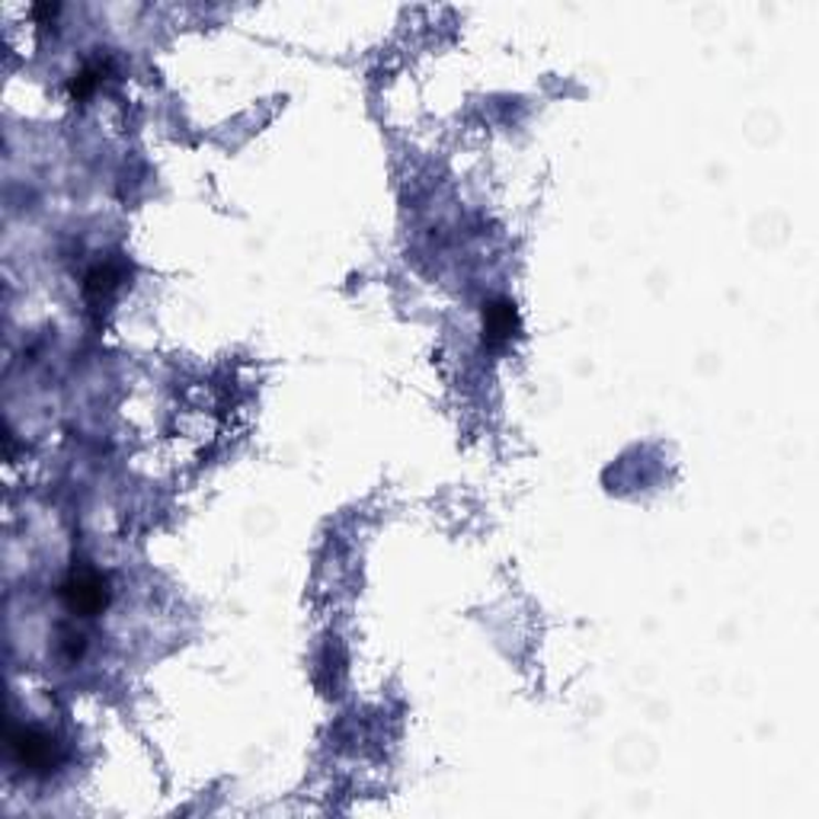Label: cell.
<instances>
[{
    "label": "cell",
    "mask_w": 819,
    "mask_h": 819,
    "mask_svg": "<svg viewBox=\"0 0 819 819\" xmlns=\"http://www.w3.org/2000/svg\"><path fill=\"white\" fill-rule=\"evenodd\" d=\"M7 753H10V762L30 778H49L62 765L58 740L52 733L39 730V726H10Z\"/></svg>",
    "instance_id": "6da1fadb"
},
{
    "label": "cell",
    "mask_w": 819,
    "mask_h": 819,
    "mask_svg": "<svg viewBox=\"0 0 819 819\" xmlns=\"http://www.w3.org/2000/svg\"><path fill=\"white\" fill-rule=\"evenodd\" d=\"M119 282H122L119 266H112V262H97V266L84 276V295L90 298L94 304L109 301V295L119 289Z\"/></svg>",
    "instance_id": "277c9868"
},
{
    "label": "cell",
    "mask_w": 819,
    "mask_h": 819,
    "mask_svg": "<svg viewBox=\"0 0 819 819\" xmlns=\"http://www.w3.org/2000/svg\"><path fill=\"white\" fill-rule=\"evenodd\" d=\"M62 602L71 615H80V618H97L99 612L109 605L112 590H109V580L94 570V567H74L62 580Z\"/></svg>",
    "instance_id": "7a4b0ae2"
},
{
    "label": "cell",
    "mask_w": 819,
    "mask_h": 819,
    "mask_svg": "<svg viewBox=\"0 0 819 819\" xmlns=\"http://www.w3.org/2000/svg\"><path fill=\"white\" fill-rule=\"evenodd\" d=\"M103 74H106V65H103V62H90V65L80 67V71L74 74V80H71V97L74 99L90 97V94L97 90Z\"/></svg>",
    "instance_id": "5b68a950"
},
{
    "label": "cell",
    "mask_w": 819,
    "mask_h": 819,
    "mask_svg": "<svg viewBox=\"0 0 819 819\" xmlns=\"http://www.w3.org/2000/svg\"><path fill=\"white\" fill-rule=\"evenodd\" d=\"M519 333V311L506 298H493L484 304V343L491 349H503Z\"/></svg>",
    "instance_id": "3957f363"
}]
</instances>
